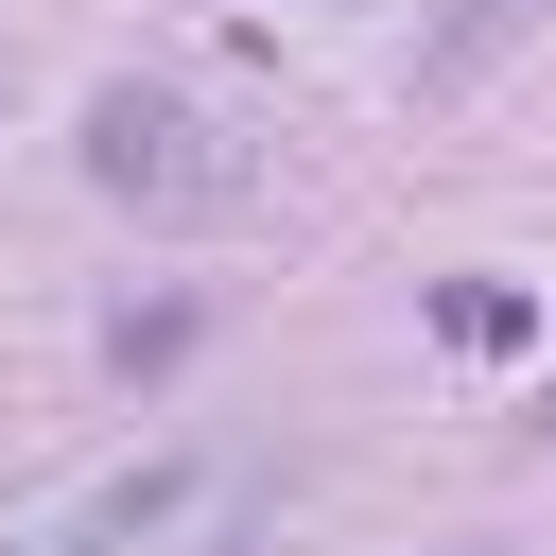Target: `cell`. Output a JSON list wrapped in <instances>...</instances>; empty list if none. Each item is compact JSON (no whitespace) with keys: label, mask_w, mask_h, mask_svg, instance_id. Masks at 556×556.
<instances>
[{"label":"cell","mask_w":556,"mask_h":556,"mask_svg":"<svg viewBox=\"0 0 556 556\" xmlns=\"http://www.w3.org/2000/svg\"><path fill=\"white\" fill-rule=\"evenodd\" d=\"M87 191H122L139 226H226L261 174H243V139H226L208 104H174V87H87Z\"/></svg>","instance_id":"6da1fadb"},{"label":"cell","mask_w":556,"mask_h":556,"mask_svg":"<svg viewBox=\"0 0 556 556\" xmlns=\"http://www.w3.org/2000/svg\"><path fill=\"white\" fill-rule=\"evenodd\" d=\"M191 521H208V452H156V469L87 486V504H70V521H52L35 556H174Z\"/></svg>","instance_id":"7a4b0ae2"},{"label":"cell","mask_w":556,"mask_h":556,"mask_svg":"<svg viewBox=\"0 0 556 556\" xmlns=\"http://www.w3.org/2000/svg\"><path fill=\"white\" fill-rule=\"evenodd\" d=\"M434 348L504 365V348H539V295H521V278H434Z\"/></svg>","instance_id":"3957f363"},{"label":"cell","mask_w":556,"mask_h":556,"mask_svg":"<svg viewBox=\"0 0 556 556\" xmlns=\"http://www.w3.org/2000/svg\"><path fill=\"white\" fill-rule=\"evenodd\" d=\"M539 17H556V0H469V17H452V35H434V52H417V70H434V87H452V70H486V52H504V35H539Z\"/></svg>","instance_id":"277c9868"}]
</instances>
